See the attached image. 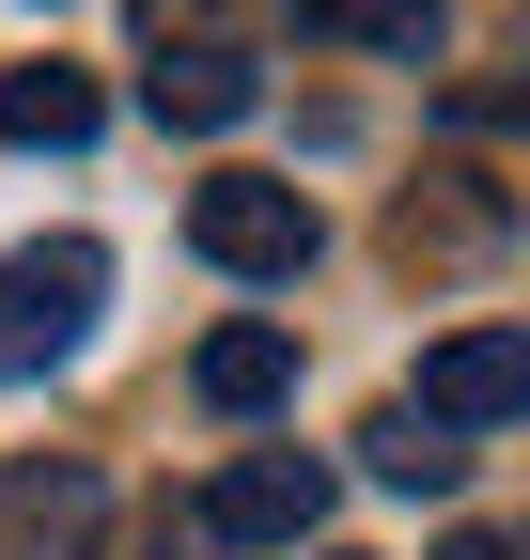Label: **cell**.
<instances>
[{"instance_id": "cell-1", "label": "cell", "mask_w": 530, "mask_h": 560, "mask_svg": "<svg viewBox=\"0 0 530 560\" xmlns=\"http://www.w3.org/2000/svg\"><path fill=\"white\" fill-rule=\"evenodd\" d=\"M94 296H110V249L94 234H47V249H0V374H47L94 342Z\"/></svg>"}, {"instance_id": "cell-2", "label": "cell", "mask_w": 530, "mask_h": 560, "mask_svg": "<svg viewBox=\"0 0 530 560\" xmlns=\"http://www.w3.org/2000/svg\"><path fill=\"white\" fill-rule=\"evenodd\" d=\"M312 234H327L312 187H281V172H204V187H187V249L234 265V280H297Z\"/></svg>"}, {"instance_id": "cell-3", "label": "cell", "mask_w": 530, "mask_h": 560, "mask_svg": "<svg viewBox=\"0 0 530 560\" xmlns=\"http://www.w3.org/2000/svg\"><path fill=\"white\" fill-rule=\"evenodd\" d=\"M327 499H344L327 452H234V467L204 482V529H219V545H312Z\"/></svg>"}, {"instance_id": "cell-4", "label": "cell", "mask_w": 530, "mask_h": 560, "mask_svg": "<svg viewBox=\"0 0 530 560\" xmlns=\"http://www.w3.org/2000/svg\"><path fill=\"white\" fill-rule=\"evenodd\" d=\"M141 109H157V125H187V140H219V125H250V109H265V62H250V47H219V32H172V16H157V47H141Z\"/></svg>"}, {"instance_id": "cell-5", "label": "cell", "mask_w": 530, "mask_h": 560, "mask_svg": "<svg viewBox=\"0 0 530 560\" xmlns=\"http://www.w3.org/2000/svg\"><path fill=\"white\" fill-rule=\"evenodd\" d=\"M422 405L437 420H530V327H452L422 359Z\"/></svg>"}, {"instance_id": "cell-6", "label": "cell", "mask_w": 530, "mask_h": 560, "mask_svg": "<svg viewBox=\"0 0 530 560\" xmlns=\"http://www.w3.org/2000/svg\"><path fill=\"white\" fill-rule=\"evenodd\" d=\"M0 529H16V560H94L110 545V482L94 467H16L0 482Z\"/></svg>"}, {"instance_id": "cell-7", "label": "cell", "mask_w": 530, "mask_h": 560, "mask_svg": "<svg viewBox=\"0 0 530 560\" xmlns=\"http://www.w3.org/2000/svg\"><path fill=\"white\" fill-rule=\"evenodd\" d=\"M375 482H406V499H452V482H469V420H437L422 389H406V405H375Z\"/></svg>"}, {"instance_id": "cell-8", "label": "cell", "mask_w": 530, "mask_h": 560, "mask_svg": "<svg viewBox=\"0 0 530 560\" xmlns=\"http://www.w3.org/2000/svg\"><path fill=\"white\" fill-rule=\"evenodd\" d=\"M0 140L79 156V140H94V79H79V62H16V79H0Z\"/></svg>"}, {"instance_id": "cell-9", "label": "cell", "mask_w": 530, "mask_h": 560, "mask_svg": "<svg viewBox=\"0 0 530 560\" xmlns=\"http://www.w3.org/2000/svg\"><path fill=\"white\" fill-rule=\"evenodd\" d=\"M204 405H219V420L297 405V342H281V327H219V342H204Z\"/></svg>"}, {"instance_id": "cell-10", "label": "cell", "mask_w": 530, "mask_h": 560, "mask_svg": "<svg viewBox=\"0 0 530 560\" xmlns=\"http://www.w3.org/2000/svg\"><path fill=\"white\" fill-rule=\"evenodd\" d=\"M297 32H359L390 62H437L452 47V0H297Z\"/></svg>"}, {"instance_id": "cell-11", "label": "cell", "mask_w": 530, "mask_h": 560, "mask_svg": "<svg viewBox=\"0 0 530 560\" xmlns=\"http://www.w3.org/2000/svg\"><path fill=\"white\" fill-rule=\"evenodd\" d=\"M437 560H530V545H515V529H452Z\"/></svg>"}]
</instances>
